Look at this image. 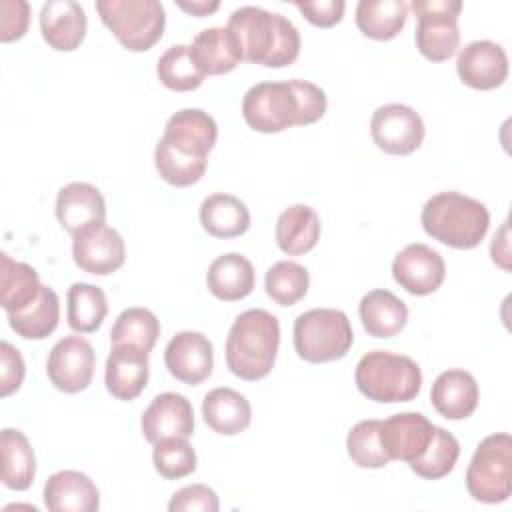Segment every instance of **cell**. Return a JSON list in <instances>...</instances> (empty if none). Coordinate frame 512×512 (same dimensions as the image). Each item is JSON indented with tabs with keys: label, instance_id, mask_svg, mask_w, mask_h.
<instances>
[{
	"label": "cell",
	"instance_id": "obj_15",
	"mask_svg": "<svg viewBox=\"0 0 512 512\" xmlns=\"http://www.w3.org/2000/svg\"><path fill=\"white\" fill-rule=\"evenodd\" d=\"M456 72L474 90H494L508 78L506 50L492 40H474L460 50Z\"/></svg>",
	"mask_w": 512,
	"mask_h": 512
},
{
	"label": "cell",
	"instance_id": "obj_30",
	"mask_svg": "<svg viewBox=\"0 0 512 512\" xmlns=\"http://www.w3.org/2000/svg\"><path fill=\"white\" fill-rule=\"evenodd\" d=\"M38 272L26 264L0 254V304L6 314L20 312L30 306L42 292Z\"/></svg>",
	"mask_w": 512,
	"mask_h": 512
},
{
	"label": "cell",
	"instance_id": "obj_46",
	"mask_svg": "<svg viewBox=\"0 0 512 512\" xmlns=\"http://www.w3.org/2000/svg\"><path fill=\"white\" fill-rule=\"evenodd\" d=\"M490 256L494 264H498L502 270H510V248H508V222L500 226V230L494 234L490 244Z\"/></svg>",
	"mask_w": 512,
	"mask_h": 512
},
{
	"label": "cell",
	"instance_id": "obj_42",
	"mask_svg": "<svg viewBox=\"0 0 512 512\" xmlns=\"http://www.w3.org/2000/svg\"><path fill=\"white\" fill-rule=\"evenodd\" d=\"M220 502L216 492L206 484H190L180 490H176L168 502L170 512H218Z\"/></svg>",
	"mask_w": 512,
	"mask_h": 512
},
{
	"label": "cell",
	"instance_id": "obj_7",
	"mask_svg": "<svg viewBox=\"0 0 512 512\" xmlns=\"http://www.w3.org/2000/svg\"><path fill=\"white\" fill-rule=\"evenodd\" d=\"M468 494L484 504L506 502L512 494V438L508 432H496L480 440L468 470Z\"/></svg>",
	"mask_w": 512,
	"mask_h": 512
},
{
	"label": "cell",
	"instance_id": "obj_11",
	"mask_svg": "<svg viewBox=\"0 0 512 512\" xmlns=\"http://www.w3.org/2000/svg\"><path fill=\"white\" fill-rule=\"evenodd\" d=\"M96 366L92 344L82 336L58 340L46 360V374L52 386L64 394H76L90 386Z\"/></svg>",
	"mask_w": 512,
	"mask_h": 512
},
{
	"label": "cell",
	"instance_id": "obj_44",
	"mask_svg": "<svg viewBox=\"0 0 512 512\" xmlns=\"http://www.w3.org/2000/svg\"><path fill=\"white\" fill-rule=\"evenodd\" d=\"M24 374H26V366H24L22 354L10 342L2 340L0 342V396L8 398L10 394H14L22 386Z\"/></svg>",
	"mask_w": 512,
	"mask_h": 512
},
{
	"label": "cell",
	"instance_id": "obj_12",
	"mask_svg": "<svg viewBox=\"0 0 512 512\" xmlns=\"http://www.w3.org/2000/svg\"><path fill=\"white\" fill-rule=\"evenodd\" d=\"M72 258L82 272L108 276L126 260L124 238L106 222L86 226L72 234Z\"/></svg>",
	"mask_w": 512,
	"mask_h": 512
},
{
	"label": "cell",
	"instance_id": "obj_47",
	"mask_svg": "<svg viewBox=\"0 0 512 512\" xmlns=\"http://www.w3.org/2000/svg\"><path fill=\"white\" fill-rule=\"evenodd\" d=\"M176 6H178L180 10L192 14V16L202 18V16H208V14L216 12V10L220 8V2H216V0H214V2H208V0H194V2H176Z\"/></svg>",
	"mask_w": 512,
	"mask_h": 512
},
{
	"label": "cell",
	"instance_id": "obj_32",
	"mask_svg": "<svg viewBox=\"0 0 512 512\" xmlns=\"http://www.w3.org/2000/svg\"><path fill=\"white\" fill-rule=\"evenodd\" d=\"M2 484L10 490H28L36 476V456L24 432L2 430Z\"/></svg>",
	"mask_w": 512,
	"mask_h": 512
},
{
	"label": "cell",
	"instance_id": "obj_20",
	"mask_svg": "<svg viewBox=\"0 0 512 512\" xmlns=\"http://www.w3.org/2000/svg\"><path fill=\"white\" fill-rule=\"evenodd\" d=\"M56 218L68 234L106 222V202L102 192L88 182H70L58 190Z\"/></svg>",
	"mask_w": 512,
	"mask_h": 512
},
{
	"label": "cell",
	"instance_id": "obj_41",
	"mask_svg": "<svg viewBox=\"0 0 512 512\" xmlns=\"http://www.w3.org/2000/svg\"><path fill=\"white\" fill-rule=\"evenodd\" d=\"M152 462L162 478L180 480L196 470V452L188 438L172 436L154 444Z\"/></svg>",
	"mask_w": 512,
	"mask_h": 512
},
{
	"label": "cell",
	"instance_id": "obj_8",
	"mask_svg": "<svg viewBox=\"0 0 512 512\" xmlns=\"http://www.w3.org/2000/svg\"><path fill=\"white\" fill-rule=\"evenodd\" d=\"M246 124L262 134H276L292 126H302L300 96L294 80L258 82L242 98Z\"/></svg>",
	"mask_w": 512,
	"mask_h": 512
},
{
	"label": "cell",
	"instance_id": "obj_4",
	"mask_svg": "<svg viewBox=\"0 0 512 512\" xmlns=\"http://www.w3.org/2000/svg\"><path fill=\"white\" fill-rule=\"evenodd\" d=\"M354 380L368 400L380 404L410 402L422 388V370L404 354L372 350L358 360Z\"/></svg>",
	"mask_w": 512,
	"mask_h": 512
},
{
	"label": "cell",
	"instance_id": "obj_38",
	"mask_svg": "<svg viewBox=\"0 0 512 512\" xmlns=\"http://www.w3.org/2000/svg\"><path fill=\"white\" fill-rule=\"evenodd\" d=\"M158 336H160V322L156 314L140 306L122 310L110 330L112 344H128L146 352L154 348Z\"/></svg>",
	"mask_w": 512,
	"mask_h": 512
},
{
	"label": "cell",
	"instance_id": "obj_10",
	"mask_svg": "<svg viewBox=\"0 0 512 512\" xmlns=\"http://www.w3.org/2000/svg\"><path fill=\"white\" fill-rule=\"evenodd\" d=\"M374 144L392 156H406L420 148L426 128L422 116L406 104L378 106L370 120Z\"/></svg>",
	"mask_w": 512,
	"mask_h": 512
},
{
	"label": "cell",
	"instance_id": "obj_18",
	"mask_svg": "<svg viewBox=\"0 0 512 512\" xmlns=\"http://www.w3.org/2000/svg\"><path fill=\"white\" fill-rule=\"evenodd\" d=\"M148 352L128 344H112L106 358V390L116 398L130 402L142 394L148 382Z\"/></svg>",
	"mask_w": 512,
	"mask_h": 512
},
{
	"label": "cell",
	"instance_id": "obj_14",
	"mask_svg": "<svg viewBox=\"0 0 512 512\" xmlns=\"http://www.w3.org/2000/svg\"><path fill=\"white\" fill-rule=\"evenodd\" d=\"M164 364L168 372L188 386L202 384L214 366L212 342L194 330L178 332L170 338L164 350Z\"/></svg>",
	"mask_w": 512,
	"mask_h": 512
},
{
	"label": "cell",
	"instance_id": "obj_3",
	"mask_svg": "<svg viewBox=\"0 0 512 512\" xmlns=\"http://www.w3.org/2000/svg\"><path fill=\"white\" fill-rule=\"evenodd\" d=\"M420 222L430 238L450 248L470 250L484 240L490 226V212L480 200L448 190L426 200Z\"/></svg>",
	"mask_w": 512,
	"mask_h": 512
},
{
	"label": "cell",
	"instance_id": "obj_9",
	"mask_svg": "<svg viewBox=\"0 0 512 512\" xmlns=\"http://www.w3.org/2000/svg\"><path fill=\"white\" fill-rule=\"evenodd\" d=\"M416 14V48L430 62L452 58L460 46L458 16L462 2L458 0H412Z\"/></svg>",
	"mask_w": 512,
	"mask_h": 512
},
{
	"label": "cell",
	"instance_id": "obj_37",
	"mask_svg": "<svg viewBox=\"0 0 512 512\" xmlns=\"http://www.w3.org/2000/svg\"><path fill=\"white\" fill-rule=\"evenodd\" d=\"M156 74H158V80L168 90H174V92L196 90L206 78V74L198 68V64L190 52V46H186V44L170 46L158 58Z\"/></svg>",
	"mask_w": 512,
	"mask_h": 512
},
{
	"label": "cell",
	"instance_id": "obj_6",
	"mask_svg": "<svg viewBox=\"0 0 512 512\" xmlns=\"http://www.w3.org/2000/svg\"><path fill=\"white\" fill-rule=\"evenodd\" d=\"M96 12L130 52L150 50L164 34L166 12L158 0H100Z\"/></svg>",
	"mask_w": 512,
	"mask_h": 512
},
{
	"label": "cell",
	"instance_id": "obj_5",
	"mask_svg": "<svg viewBox=\"0 0 512 512\" xmlns=\"http://www.w3.org/2000/svg\"><path fill=\"white\" fill-rule=\"evenodd\" d=\"M354 344L348 316L336 308H312L294 320V350L312 364L340 360Z\"/></svg>",
	"mask_w": 512,
	"mask_h": 512
},
{
	"label": "cell",
	"instance_id": "obj_13",
	"mask_svg": "<svg viewBox=\"0 0 512 512\" xmlns=\"http://www.w3.org/2000/svg\"><path fill=\"white\" fill-rule=\"evenodd\" d=\"M446 276L444 258L422 242L402 248L392 262V278L400 288L414 296L436 292Z\"/></svg>",
	"mask_w": 512,
	"mask_h": 512
},
{
	"label": "cell",
	"instance_id": "obj_25",
	"mask_svg": "<svg viewBox=\"0 0 512 512\" xmlns=\"http://www.w3.org/2000/svg\"><path fill=\"white\" fill-rule=\"evenodd\" d=\"M358 316L364 330L374 338H392L400 334L408 322L404 300L386 288L370 290L358 304Z\"/></svg>",
	"mask_w": 512,
	"mask_h": 512
},
{
	"label": "cell",
	"instance_id": "obj_22",
	"mask_svg": "<svg viewBox=\"0 0 512 512\" xmlns=\"http://www.w3.org/2000/svg\"><path fill=\"white\" fill-rule=\"evenodd\" d=\"M480 400V390L474 376L466 370L452 368L436 376L430 402L434 410L448 420H464L472 416Z\"/></svg>",
	"mask_w": 512,
	"mask_h": 512
},
{
	"label": "cell",
	"instance_id": "obj_39",
	"mask_svg": "<svg viewBox=\"0 0 512 512\" xmlns=\"http://www.w3.org/2000/svg\"><path fill=\"white\" fill-rule=\"evenodd\" d=\"M310 286L308 270L292 260H280L272 264L264 276L266 294L278 306H294L300 302Z\"/></svg>",
	"mask_w": 512,
	"mask_h": 512
},
{
	"label": "cell",
	"instance_id": "obj_19",
	"mask_svg": "<svg viewBox=\"0 0 512 512\" xmlns=\"http://www.w3.org/2000/svg\"><path fill=\"white\" fill-rule=\"evenodd\" d=\"M40 32L44 42L58 52L76 50L86 36L84 8L74 0H48L40 8Z\"/></svg>",
	"mask_w": 512,
	"mask_h": 512
},
{
	"label": "cell",
	"instance_id": "obj_40",
	"mask_svg": "<svg viewBox=\"0 0 512 512\" xmlns=\"http://www.w3.org/2000/svg\"><path fill=\"white\" fill-rule=\"evenodd\" d=\"M346 450L350 460L360 468H384L390 464V458L384 452L380 438V420H360L354 424L346 436Z\"/></svg>",
	"mask_w": 512,
	"mask_h": 512
},
{
	"label": "cell",
	"instance_id": "obj_34",
	"mask_svg": "<svg viewBox=\"0 0 512 512\" xmlns=\"http://www.w3.org/2000/svg\"><path fill=\"white\" fill-rule=\"evenodd\" d=\"M10 328L26 340L48 338L60 320V300L50 286H42L40 296L20 312L6 314Z\"/></svg>",
	"mask_w": 512,
	"mask_h": 512
},
{
	"label": "cell",
	"instance_id": "obj_24",
	"mask_svg": "<svg viewBox=\"0 0 512 512\" xmlns=\"http://www.w3.org/2000/svg\"><path fill=\"white\" fill-rule=\"evenodd\" d=\"M256 274L252 262L238 254L226 252L214 258L206 272V286L218 300L236 302L254 290Z\"/></svg>",
	"mask_w": 512,
	"mask_h": 512
},
{
	"label": "cell",
	"instance_id": "obj_35",
	"mask_svg": "<svg viewBox=\"0 0 512 512\" xmlns=\"http://www.w3.org/2000/svg\"><path fill=\"white\" fill-rule=\"evenodd\" d=\"M458 456H460V444L456 436L440 426H434V432L426 450L408 466L416 476L424 480H440L454 470Z\"/></svg>",
	"mask_w": 512,
	"mask_h": 512
},
{
	"label": "cell",
	"instance_id": "obj_26",
	"mask_svg": "<svg viewBox=\"0 0 512 512\" xmlns=\"http://www.w3.org/2000/svg\"><path fill=\"white\" fill-rule=\"evenodd\" d=\"M204 422L222 436H236L252 422V408L244 394L232 388H214L202 400Z\"/></svg>",
	"mask_w": 512,
	"mask_h": 512
},
{
	"label": "cell",
	"instance_id": "obj_36",
	"mask_svg": "<svg viewBox=\"0 0 512 512\" xmlns=\"http://www.w3.org/2000/svg\"><path fill=\"white\" fill-rule=\"evenodd\" d=\"M154 164L164 182L176 188H186L196 184L204 176L208 158L186 154L160 138L154 150Z\"/></svg>",
	"mask_w": 512,
	"mask_h": 512
},
{
	"label": "cell",
	"instance_id": "obj_31",
	"mask_svg": "<svg viewBox=\"0 0 512 512\" xmlns=\"http://www.w3.org/2000/svg\"><path fill=\"white\" fill-rule=\"evenodd\" d=\"M408 4L404 0H360L356 26L372 40H392L406 26Z\"/></svg>",
	"mask_w": 512,
	"mask_h": 512
},
{
	"label": "cell",
	"instance_id": "obj_27",
	"mask_svg": "<svg viewBox=\"0 0 512 512\" xmlns=\"http://www.w3.org/2000/svg\"><path fill=\"white\" fill-rule=\"evenodd\" d=\"M190 52L206 76L228 74L242 62V54L226 26H212L198 32L190 44Z\"/></svg>",
	"mask_w": 512,
	"mask_h": 512
},
{
	"label": "cell",
	"instance_id": "obj_17",
	"mask_svg": "<svg viewBox=\"0 0 512 512\" xmlns=\"http://www.w3.org/2000/svg\"><path fill=\"white\" fill-rule=\"evenodd\" d=\"M434 424L420 412H400L380 420V438L386 456L410 464L428 446Z\"/></svg>",
	"mask_w": 512,
	"mask_h": 512
},
{
	"label": "cell",
	"instance_id": "obj_29",
	"mask_svg": "<svg viewBox=\"0 0 512 512\" xmlns=\"http://www.w3.org/2000/svg\"><path fill=\"white\" fill-rule=\"evenodd\" d=\"M200 224L214 238H236L250 228V212L246 204L224 192L210 194L200 204Z\"/></svg>",
	"mask_w": 512,
	"mask_h": 512
},
{
	"label": "cell",
	"instance_id": "obj_43",
	"mask_svg": "<svg viewBox=\"0 0 512 512\" xmlns=\"http://www.w3.org/2000/svg\"><path fill=\"white\" fill-rule=\"evenodd\" d=\"M30 24V4L24 0H2L0 2V40H20Z\"/></svg>",
	"mask_w": 512,
	"mask_h": 512
},
{
	"label": "cell",
	"instance_id": "obj_33",
	"mask_svg": "<svg viewBox=\"0 0 512 512\" xmlns=\"http://www.w3.org/2000/svg\"><path fill=\"white\" fill-rule=\"evenodd\" d=\"M108 314V300L100 286L74 282L66 294V320L78 334L96 332Z\"/></svg>",
	"mask_w": 512,
	"mask_h": 512
},
{
	"label": "cell",
	"instance_id": "obj_28",
	"mask_svg": "<svg viewBox=\"0 0 512 512\" xmlns=\"http://www.w3.org/2000/svg\"><path fill=\"white\" fill-rule=\"evenodd\" d=\"M320 230V218L310 206L292 204L278 216L274 236L284 254L300 256L318 244Z\"/></svg>",
	"mask_w": 512,
	"mask_h": 512
},
{
	"label": "cell",
	"instance_id": "obj_2",
	"mask_svg": "<svg viewBox=\"0 0 512 512\" xmlns=\"http://www.w3.org/2000/svg\"><path fill=\"white\" fill-rule=\"evenodd\" d=\"M280 346V322L262 308H252L236 316L226 336V366L248 382L270 374Z\"/></svg>",
	"mask_w": 512,
	"mask_h": 512
},
{
	"label": "cell",
	"instance_id": "obj_45",
	"mask_svg": "<svg viewBox=\"0 0 512 512\" xmlns=\"http://www.w3.org/2000/svg\"><path fill=\"white\" fill-rule=\"evenodd\" d=\"M294 6L302 12V16L318 26V28H330L336 26L342 16L346 4L342 0H320V2H294Z\"/></svg>",
	"mask_w": 512,
	"mask_h": 512
},
{
	"label": "cell",
	"instance_id": "obj_16",
	"mask_svg": "<svg viewBox=\"0 0 512 512\" xmlns=\"http://www.w3.org/2000/svg\"><path fill=\"white\" fill-rule=\"evenodd\" d=\"M140 428L150 444L172 436L190 438L194 434V408L186 396L162 392L144 410Z\"/></svg>",
	"mask_w": 512,
	"mask_h": 512
},
{
	"label": "cell",
	"instance_id": "obj_23",
	"mask_svg": "<svg viewBox=\"0 0 512 512\" xmlns=\"http://www.w3.org/2000/svg\"><path fill=\"white\" fill-rule=\"evenodd\" d=\"M44 504L50 512H96L100 492L78 470H58L44 484Z\"/></svg>",
	"mask_w": 512,
	"mask_h": 512
},
{
	"label": "cell",
	"instance_id": "obj_1",
	"mask_svg": "<svg viewBox=\"0 0 512 512\" xmlns=\"http://www.w3.org/2000/svg\"><path fill=\"white\" fill-rule=\"evenodd\" d=\"M242 60L266 68L290 66L300 54V34L296 26L278 12L260 6L236 8L226 24Z\"/></svg>",
	"mask_w": 512,
	"mask_h": 512
},
{
	"label": "cell",
	"instance_id": "obj_21",
	"mask_svg": "<svg viewBox=\"0 0 512 512\" xmlns=\"http://www.w3.org/2000/svg\"><path fill=\"white\" fill-rule=\"evenodd\" d=\"M218 138V126L214 118L200 108H184L172 114L166 122L162 140L170 146L192 154L206 156L214 148Z\"/></svg>",
	"mask_w": 512,
	"mask_h": 512
}]
</instances>
